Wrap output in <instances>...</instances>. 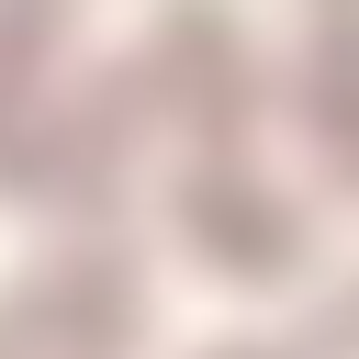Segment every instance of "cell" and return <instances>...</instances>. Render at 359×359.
Wrapping results in <instances>:
<instances>
[{"instance_id": "cell-1", "label": "cell", "mask_w": 359, "mask_h": 359, "mask_svg": "<svg viewBox=\"0 0 359 359\" xmlns=\"http://www.w3.org/2000/svg\"><path fill=\"white\" fill-rule=\"evenodd\" d=\"M180 213H191V236H202L236 280H269V269H292V258H303L292 213H269V202L236 180V157H202V180L180 191Z\"/></svg>"}, {"instance_id": "cell-2", "label": "cell", "mask_w": 359, "mask_h": 359, "mask_svg": "<svg viewBox=\"0 0 359 359\" xmlns=\"http://www.w3.org/2000/svg\"><path fill=\"white\" fill-rule=\"evenodd\" d=\"M314 123L337 146V180H359V0H314Z\"/></svg>"}, {"instance_id": "cell-3", "label": "cell", "mask_w": 359, "mask_h": 359, "mask_svg": "<svg viewBox=\"0 0 359 359\" xmlns=\"http://www.w3.org/2000/svg\"><path fill=\"white\" fill-rule=\"evenodd\" d=\"M56 11H67V0H0V101H11V90H22V67L45 56Z\"/></svg>"}]
</instances>
